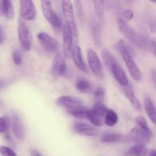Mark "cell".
I'll return each mask as SVG.
<instances>
[{
  "label": "cell",
  "mask_w": 156,
  "mask_h": 156,
  "mask_svg": "<svg viewBox=\"0 0 156 156\" xmlns=\"http://www.w3.org/2000/svg\"><path fill=\"white\" fill-rule=\"evenodd\" d=\"M151 136L152 135L145 132L140 127H134L126 136V140L136 143V145L145 146L149 143Z\"/></svg>",
  "instance_id": "52a82bcc"
},
{
  "label": "cell",
  "mask_w": 156,
  "mask_h": 156,
  "mask_svg": "<svg viewBox=\"0 0 156 156\" xmlns=\"http://www.w3.org/2000/svg\"><path fill=\"white\" fill-rule=\"evenodd\" d=\"M124 136L119 133H105L102 136L101 142L103 143H117L121 141Z\"/></svg>",
  "instance_id": "484cf974"
},
{
  "label": "cell",
  "mask_w": 156,
  "mask_h": 156,
  "mask_svg": "<svg viewBox=\"0 0 156 156\" xmlns=\"http://www.w3.org/2000/svg\"><path fill=\"white\" fill-rule=\"evenodd\" d=\"M30 153L31 156H42V155L36 149H30Z\"/></svg>",
  "instance_id": "f35d334b"
},
{
  "label": "cell",
  "mask_w": 156,
  "mask_h": 156,
  "mask_svg": "<svg viewBox=\"0 0 156 156\" xmlns=\"http://www.w3.org/2000/svg\"><path fill=\"white\" fill-rule=\"evenodd\" d=\"M117 48L119 53L121 55L122 58L124 60L127 69L129 74L132 76L133 79L135 81H140L142 79V73L139 69L138 66L136 64L131 56V53L129 51V47H127L123 40H120L117 44Z\"/></svg>",
  "instance_id": "6da1fadb"
},
{
  "label": "cell",
  "mask_w": 156,
  "mask_h": 156,
  "mask_svg": "<svg viewBox=\"0 0 156 156\" xmlns=\"http://www.w3.org/2000/svg\"><path fill=\"white\" fill-rule=\"evenodd\" d=\"M92 110L98 114V115L100 116L102 118L103 117H105L107 112H108V111L109 109H108L104 104H102L101 102L98 101L94 105Z\"/></svg>",
  "instance_id": "83f0119b"
},
{
  "label": "cell",
  "mask_w": 156,
  "mask_h": 156,
  "mask_svg": "<svg viewBox=\"0 0 156 156\" xmlns=\"http://www.w3.org/2000/svg\"><path fill=\"white\" fill-rule=\"evenodd\" d=\"M18 39H19L21 48L24 51H29L31 48L32 42H33L32 34L25 23L21 21V19H19L18 21Z\"/></svg>",
  "instance_id": "5b68a950"
},
{
  "label": "cell",
  "mask_w": 156,
  "mask_h": 156,
  "mask_svg": "<svg viewBox=\"0 0 156 156\" xmlns=\"http://www.w3.org/2000/svg\"><path fill=\"white\" fill-rule=\"evenodd\" d=\"M2 5L3 15H5V17H6L8 19H12L15 16V10L12 2L9 0H4L2 1Z\"/></svg>",
  "instance_id": "7402d4cb"
},
{
  "label": "cell",
  "mask_w": 156,
  "mask_h": 156,
  "mask_svg": "<svg viewBox=\"0 0 156 156\" xmlns=\"http://www.w3.org/2000/svg\"><path fill=\"white\" fill-rule=\"evenodd\" d=\"M87 59L91 72L97 77H103V67L98 55L91 49L87 50Z\"/></svg>",
  "instance_id": "ba28073f"
},
{
  "label": "cell",
  "mask_w": 156,
  "mask_h": 156,
  "mask_svg": "<svg viewBox=\"0 0 156 156\" xmlns=\"http://www.w3.org/2000/svg\"><path fill=\"white\" fill-rule=\"evenodd\" d=\"M12 59H13L15 65L21 66L22 64V56H21V52L18 50H15L12 54Z\"/></svg>",
  "instance_id": "1f68e13d"
},
{
  "label": "cell",
  "mask_w": 156,
  "mask_h": 156,
  "mask_svg": "<svg viewBox=\"0 0 156 156\" xmlns=\"http://www.w3.org/2000/svg\"><path fill=\"white\" fill-rule=\"evenodd\" d=\"M94 95L97 100H102L105 96V89L103 87H98L94 92Z\"/></svg>",
  "instance_id": "836d02e7"
},
{
  "label": "cell",
  "mask_w": 156,
  "mask_h": 156,
  "mask_svg": "<svg viewBox=\"0 0 156 156\" xmlns=\"http://www.w3.org/2000/svg\"><path fill=\"white\" fill-rule=\"evenodd\" d=\"M149 150L143 145H136L131 147L126 152V155L129 156H147Z\"/></svg>",
  "instance_id": "d6986e66"
},
{
  "label": "cell",
  "mask_w": 156,
  "mask_h": 156,
  "mask_svg": "<svg viewBox=\"0 0 156 156\" xmlns=\"http://www.w3.org/2000/svg\"><path fill=\"white\" fill-rule=\"evenodd\" d=\"M5 40V34L2 27L0 26V44H2Z\"/></svg>",
  "instance_id": "8d00e7d4"
},
{
  "label": "cell",
  "mask_w": 156,
  "mask_h": 156,
  "mask_svg": "<svg viewBox=\"0 0 156 156\" xmlns=\"http://www.w3.org/2000/svg\"><path fill=\"white\" fill-rule=\"evenodd\" d=\"M41 7L46 19L50 22V24L53 26L56 31H59L62 26V21L53 9L51 2L48 0H43L41 1Z\"/></svg>",
  "instance_id": "277c9868"
},
{
  "label": "cell",
  "mask_w": 156,
  "mask_h": 156,
  "mask_svg": "<svg viewBox=\"0 0 156 156\" xmlns=\"http://www.w3.org/2000/svg\"><path fill=\"white\" fill-rule=\"evenodd\" d=\"M86 117L94 126H98V127L102 126V118L100 116L98 115L92 109L88 110L86 114Z\"/></svg>",
  "instance_id": "603a6c76"
},
{
  "label": "cell",
  "mask_w": 156,
  "mask_h": 156,
  "mask_svg": "<svg viewBox=\"0 0 156 156\" xmlns=\"http://www.w3.org/2000/svg\"><path fill=\"white\" fill-rule=\"evenodd\" d=\"M124 92H125V94H126V96L127 97L128 100L129 101V102H130L131 105H132V106L136 110H137V111H140V110H142L141 103H140V101L138 100V98H136V94H134L133 91L131 88H127V87H126V88L124 89Z\"/></svg>",
  "instance_id": "ac0fdd59"
},
{
  "label": "cell",
  "mask_w": 156,
  "mask_h": 156,
  "mask_svg": "<svg viewBox=\"0 0 156 156\" xmlns=\"http://www.w3.org/2000/svg\"><path fill=\"white\" fill-rule=\"evenodd\" d=\"M73 128L77 133L88 136H95L98 133L95 128L85 123H76Z\"/></svg>",
  "instance_id": "9a60e30c"
},
{
  "label": "cell",
  "mask_w": 156,
  "mask_h": 156,
  "mask_svg": "<svg viewBox=\"0 0 156 156\" xmlns=\"http://www.w3.org/2000/svg\"><path fill=\"white\" fill-rule=\"evenodd\" d=\"M76 88L80 92L82 93H89L92 91V86L88 81L85 79H80L76 83Z\"/></svg>",
  "instance_id": "4316f807"
},
{
  "label": "cell",
  "mask_w": 156,
  "mask_h": 156,
  "mask_svg": "<svg viewBox=\"0 0 156 156\" xmlns=\"http://www.w3.org/2000/svg\"><path fill=\"white\" fill-rule=\"evenodd\" d=\"M61 5H62V13H63V16L64 18H65L66 25L71 30L73 36L75 37H77V25H76V17H75L73 3H72V2L69 1V0H63L61 2Z\"/></svg>",
  "instance_id": "3957f363"
},
{
  "label": "cell",
  "mask_w": 156,
  "mask_h": 156,
  "mask_svg": "<svg viewBox=\"0 0 156 156\" xmlns=\"http://www.w3.org/2000/svg\"><path fill=\"white\" fill-rule=\"evenodd\" d=\"M145 110L151 121L156 126V109L153 101L149 97H146L144 100Z\"/></svg>",
  "instance_id": "e0dca14e"
},
{
  "label": "cell",
  "mask_w": 156,
  "mask_h": 156,
  "mask_svg": "<svg viewBox=\"0 0 156 156\" xmlns=\"http://www.w3.org/2000/svg\"><path fill=\"white\" fill-rule=\"evenodd\" d=\"M88 110V108H85V107L81 106L75 108H72V109H68L67 111L73 117H77V118H85V117H86V114Z\"/></svg>",
  "instance_id": "cb8c5ba5"
},
{
  "label": "cell",
  "mask_w": 156,
  "mask_h": 156,
  "mask_svg": "<svg viewBox=\"0 0 156 156\" xmlns=\"http://www.w3.org/2000/svg\"><path fill=\"white\" fill-rule=\"evenodd\" d=\"M72 57H73L75 65L76 66V67L79 69L83 72L87 71L86 65H85V62H84L83 59H82V50H81L80 47H79V46L73 47V52H72Z\"/></svg>",
  "instance_id": "2e32d148"
},
{
  "label": "cell",
  "mask_w": 156,
  "mask_h": 156,
  "mask_svg": "<svg viewBox=\"0 0 156 156\" xmlns=\"http://www.w3.org/2000/svg\"><path fill=\"white\" fill-rule=\"evenodd\" d=\"M118 122V115L113 110H108L105 115V123L109 126H114Z\"/></svg>",
  "instance_id": "d4e9b609"
},
{
  "label": "cell",
  "mask_w": 156,
  "mask_h": 156,
  "mask_svg": "<svg viewBox=\"0 0 156 156\" xmlns=\"http://www.w3.org/2000/svg\"><path fill=\"white\" fill-rule=\"evenodd\" d=\"M151 77H152V80L153 82L154 85H155L156 88V69H152L151 71Z\"/></svg>",
  "instance_id": "74e56055"
},
{
  "label": "cell",
  "mask_w": 156,
  "mask_h": 156,
  "mask_svg": "<svg viewBox=\"0 0 156 156\" xmlns=\"http://www.w3.org/2000/svg\"><path fill=\"white\" fill-rule=\"evenodd\" d=\"M3 15V5H2V1L0 2V17Z\"/></svg>",
  "instance_id": "ab89813d"
},
{
  "label": "cell",
  "mask_w": 156,
  "mask_h": 156,
  "mask_svg": "<svg viewBox=\"0 0 156 156\" xmlns=\"http://www.w3.org/2000/svg\"><path fill=\"white\" fill-rule=\"evenodd\" d=\"M9 124H10V121L7 117H0V133H5L7 132Z\"/></svg>",
  "instance_id": "4dcf8cb0"
},
{
  "label": "cell",
  "mask_w": 156,
  "mask_h": 156,
  "mask_svg": "<svg viewBox=\"0 0 156 156\" xmlns=\"http://www.w3.org/2000/svg\"><path fill=\"white\" fill-rule=\"evenodd\" d=\"M37 39L43 48L47 53H55L59 50L58 42L48 34L45 32H40L37 34Z\"/></svg>",
  "instance_id": "8992f818"
},
{
  "label": "cell",
  "mask_w": 156,
  "mask_h": 156,
  "mask_svg": "<svg viewBox=\"0 0 156 156\" xmlns=\"http://www.w3.org/2000/svg\"><path fill=\"white\" fill-rule=\"evenodd\" d=\"M147 48L150 50L151 53L154 55L156 57V42L154 41L153 40L148 39L147 42Z\"/></svg>",
  "instance_id": "e575fe53"
},
{
  "label": "cell",
  "mask_w": 156,
  "mask_h": 156,
  "mask_svg": "<svg viewBox=\"0 0 156 156\" xmlns=\"http://www.w3.org/2000/svg\"><path fill=\"white\" fill-rule=\"evenodd\" d=\"M101 53H102V57H103L104 62H105V65L107 66V67L109 69L110 67H111V63H112L113 60H114L115 58L113 56V55L111 54V52L108 51L107 49H103Z\"/></svg>",
  "instance_id": "f546056e"
},
{
  "label": "cell",
  "mask_w": 156,
  "mask_h": 156,
  "mask_svg": "<svg viewBox=\"0 0 156 156\" xmlns=\"http://www.w3.org/2000/svg\"><path fill=\"white\" fill-rule=\"evenodd\" d=\"M136 122L137 124L139 125V127L141 128L142 129H143V130H144L145 132L147 133L152 135V130H151V129L149 128V125H148L146 118H145L143 116H142V115L138 116V117L136 118Z\"/></svg>",
  "instance_id": "f1b7e54d"
},
{
  "label": "cell",
  "mask_w": 156,
  "mask_h": 156,
  "mask_svg": "<svg viewBox=\"0 0 156 156\" xmlns=\"http://www.w3.org/2000/svg\"><path fill=\"white\" fill-rule=\"evenodd\" d=\"M0 154L3 156H17L15 151L7 146H0Z\"/></svg>",
  "instance_id": "d6a6232c"
},
{
  "label": "cell",
  "mask_w": 156,
  "mask_h": 156,
  "mask_svg": "<svg viewBox=\"0 0 156 156\" xmlns=\"http://www.w3.org/2000/svg\"><path fill=\"white\" fill-rule=\"evenodd\" d=\"M73 34L66 24L62 27V51L63 56L69 59L72 57L73 45Z\"/></svg>",
  "instance_id": "9c48e42d"
},
{
  "label": "cell",
  "mask_w": 156,
  "mask_h": 156,
  "mask_svg": "<svg viewBox=\"0 0 156 156\" xmlns=\"http://www.w3.org/2000/svg\"><path fill=\"white\" fill-rule=\"evenodd\" d=\"M155 2V3H156V2Z\"/></svg>",
  "instance_id": "b9f144b4"
},
{
  "label": "cell",
  "mask_w": 156,
  "mask_h": 156,
  "mask_svg": "<svg viewBox=\"0 0 156 156\" xmlns=\"http://www.w3.org/2000/svg\"><path fill=\"white\" fill-rule=\"evenodd\" d=\"M12 129L14 135L18 140H23L24 136V130L21 123V118L16 113H13L12 117Z\"/></svg>",
  "instance_id": "5bb4252c"
},
{
  "label": "cell",
  "mask_w": 156,
  "mask_h": 156,
  "mask_svg": "<svg viewBox=\"0 0 156 156\" xmlns=\"http://www.w3.org/2000/svg\"><path fill=\"white\" fill-rule=\"evenodd\" d=\"M117 24H118V27L120 29V32L123 34V36L130 41L131 42L133 43L136 46L142 49L147 48V42L148 39L146 37L143 36V35L138 34L136 33L127 24L126 21L122 18H118L117 20Z\"/></svg>",
  "instance_id": "7a4b0ae2"
},
{
  "label": "cell",
  "mask_w": 156,
  "mask_h": 156,
  "mask_svg": "<svg viewBox=\"0 0 156 156\" xmlns=\"http://www.w3.org/2000/svg\"><path fill=\"white\" fill-rule=\"evenodd\" d=\"M56 104L59 106L62 107V108L72 109V108L82 106L83 101L79 98L74 97V96L64 95L58 98L57 100H56Z\"/></svg>",
  "instance_id": "7c38bea8"
},
{
  "label": "cell",
  "mask_w": 156,
  "mask_h": 156,
  "mask_svg": "<svg viewBox=\"0 0 156 156\" xmlns=\"http://www.w3.org/2000/svg\"><path fill=\"white\" fill-rule=\"evenodd\" d=\"M133 11L129 10V9H126V10H124V12H123V17H124L126 20H128V21L132 20L133 18Z\"/></svg>",
  "instance_id": "d590c367"
},
{
  "label": "cell",
  "mask_w": 156,
  "mask_h": 156,
  "mask_svg": "<svg viewBox=\"0 0 156 156\" xmlns=\"http://www.w3.org/2000/svg\"><path fill=\"white\" fill-rule=\"evenodd\" d=\"M91 33L95 44L98 46V47H100L101 44L100 27H99L98 23L94 21H92L91 23Z\"/></svg>",
  "instance_id": "44dd1931"
},
{
  "label": "cell",
  "mask_w": 156,
  "mask_h": 156,
  "mask_svg": "<svg viewBox=\"0 0 156 156\" xmlns=\"http://www.w3.org/2000/svg\"><path fill=\"white\" fill-rule=\"evenodd\" d=\"M93 5H94V11L96 12V15H97L98 18L99 19L101 23H104L105 21V1H98V0H94L92 2Z\"/></svg>",
  "instance_id": "ffe728a7"
},
{
  "label": "cell",
  "mask_w": 156,
  "mask_h": 156,
  "mask_svg": "<svg viewBox=\"0 0 156 156\" xmlns=\"http://www.w3.org/2000/svg\"><path fill=\"white\" fill-rule=\"evenodd\" d=\"M20 12L23 19L31 21L36 16V9L34 2L30 0L29 1H20Z\"/></svg>",
  "instance_id": "8fae6325"
},
{
  "label": "cell",
  "mask_w": 156,
  "mask_h": 156,
  "mask_svg": "<svg viewBox=\"0 0 156 156\" xmlns=\"http://www.w3.org/2000/svg\"><path fill=\"white\" fill-rule=\"evenodd\" d=\"M149 156H156V150H152L149 152Z\"/></svg>",
  "instance_id": "60d3db41"
},
{
  "label": "cell",
  "mask_w": 156,
  "mask_h": 156,
  "mask_svg": "<svg viewBox=\"0 0 156 156\" xmlns=\"http://www.w3.org/2000/svg\"><path fill=\"white\" fill-rule=\"evenodd\" d=\"M66 69V63L64 56L60 53H57L53 58V64H52V71L56 76H62Z\"/></svg>",
  "instance_id": "4fadbf2b"
},
{
  "label": "cell",
  "mask_w": 156,
  "mask_h": 156,
  "mask_svg": "<svg viewBox=\"0 0 156 156\" xmlns=\"http://www.w3.org/2000/svg\"><path fill=\"white\" fill-rule=\"evenodd\" d=\"M109 69L112 72L113 76L115 78L116 81L120 85H122L123 87L128 86V85H129V80H128L127 76H126L124 70L122 69V67L120 66L118 62L116 60V59H114L113 60Z\"/></svg>",
  "instance_id": "30bf717a"
}]
</instances>
